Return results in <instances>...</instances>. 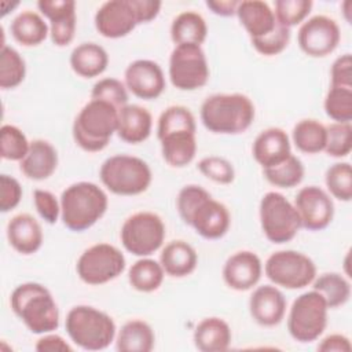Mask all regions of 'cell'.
Instances as JSON below:
<instances>
[{
	"label": "cell",
	"instance_id": "e575fe53",
	"mask_svg": "<svg viewBox=\"0 0 352 352\" xmlns=\"http://www.w3.org/2000/svg\"><path fill=\"white\" fill-rule=\"evenodd\" d=\"M311 285L324 298L329 309L342 307L349 301L351 283L342 274L324 272L316 276Z\"/></svg>",
	"mask_w": 352,
	"mask_h": 352
},
{
	"label": "cell",
	"instance_id": "f5cc1de1",
	"mask_svg": "<svg viewBox=\"0 0 352 352\" xmlns=\"http://www.w3.org/2000/svg\"><path fill=\"white\" fill-rule=\"evenodd\" d=\"M318 351L320 352H351L352 351V344L349 338L344 334L333 333L318 344Z\"/></svg>",
	"mask_w": 352,
	"mask_h": 352
},
{
	"label": "cell",
	"instance_id": "30bf717a",
	"mask_svg": "<svg viewBox=\"0 0 352 352\" xmlns=\"http://www.w3.org/2000/svg\"><path fill=\"white\" fill-rule=\"evenodd\" d=\"M264 274L275 286L297 290L314 282L316 265L311 257L298 250H278L265 260Z\"/></svg>",
	"mask_w": 352,
	"mask_h": 352
},
{
	"label": "cell",
	"instance_id": "5bb4252c",
	"mask_svg": "<svg viewBox=\"0 0 352 352\" xmlns=\"http://www.w3.org/2000/svg\"><path fill=\"white\" fill-rule=\"evenodd\" d=\"M301 227L320 231L330 226L334 217V204L330 194L318 186H305L298 190L293 202Z\"/></svg>",
	"mask_w": 352,
	"mask_h": 352
},
{
	"label": "cell",
	"instance_id": "4316f807",
	"mask_svg": "<svg viewBox=\"0 0 352 352\" xmlns=\"http://www.w3.org/2000/svg\"><path fill=\"white\" fill-rule=\"evenodd\" d=\"M160 264L166 275L172 278H184L195 271L198 265V254L188 242L175 239L162 248Z\"/></svg>",
	"mask_w": 352,
	"mask_h": 352
},
{
	"label": "cell",
	"instance_id": "681fc988",
	"mask_svg": "<svg viewBox=\"0 0 352 352\" xmlns=\"http://www.w3.org/2000/svg\"><path fill=\"white\" fill-rule=\"evenodd\" d=\"M22 186L15 177L6 173L0 175V212L7 213L15 209L22 199Z\"/></svg>",
	"mask_w": 352,
	"mask_h": 352
},
{
	"label": "cell",
	"instance_id": "d590c367",
	"mask_svg": "<svg viewBox=\"0 0 352 352\" xmlns=\"http://www.w3.org/2000/svg\"><path fill=\"white\" fill-rule=\"evenodd\" d=\"M263 175L265 180L275 187L293 188L302 182L305 169L301 160L294 154H290L280 164L263 169Z\"/></svg>",
	"mask_w": 352,
	"mask_h": 352
},
{
	"label": "cell",
	"instance_id": "f1b7e54d",
	"mask_svg": "<svg viewBox=\"0 0 352 352\" xmlns=\"http://www.w3.org/2000/svg\"><path fill=\"white\" fill-rule=\"evenodd\" d=\"M161 154L165 162L172 168H184L192 162L197 154L195 132L182 131L165 135L158 139Z\"/></svg>",
	"mask_w": 352,
	"mask_h": 352
},
{
	"label": "cell",
	"instance_id": "c3c4849f",
	"mask_svg": "<svg viewBox=\"0 0 352 352\" xmlns=\"http://www.w3.org/2000/svg\"><path fill=\"white\" fill-rule=\"evenodd\" d=\"M208 195H210L204 187L198 184H187L180 188L176 198V208L183 223L187 221L188 216L194 210V208Z\"/></svg>",
	"mask_w": 352,
	"mask_h": 352
},
{
	"label": "cell",
	"instance_id": "f546056e",
	"mask_svg": "<svg viewBox=\"0 0 352 352\" xmlns=\"http://www.w3.org/2000/svg\"><path fill=\"white\" fill-rule=\"evenodd\" d=\"M114 341L120 352H150L155 344V334L146 320L131 319L121 326Z\"/></svg>",
	"mask_w": 352,
	"mask_h": 352
},
{
	"label": "cell",
	"instance_id": "e0dca14e",
	"mask_svg": "<svg viewBox=\"0 0 352 352\" xmlns=\"http://www.w3.org/2000/svg\"><path fill=\"white\" fill-rule=\"evenodd\" d=\"M186 224L205 239H220L231 226V214L224 204L208 195L194 208Z\"/></svg>",
	"mask_w": 352,
	"mask_h": 352
},
{
	"label": "cell",
	"instance_id": "44dd1931",
	"mask_svg": "<svg viewBox=\"0 0 352 352\" xmlns=\"http://www.w3.org/2000/svg\"><path fill=\"white\" fill-rule=\"evenodd\" d=\"M252 154L263 169L275 166L292 154L290 138L282 128H267L256 136Z\"/></svg>",
	"mask_w": 352,
	"mask_h": 352
},
{
	"label": "cell",
	"instance_id": "7c38bea8",
	"mask_svg": "<svg viewBox=\"0 0 352 352\" xmlns=\"http://www.w3.org/2000/svg\"><path fill=\"white\" fill-rule=\"evenodd\" d=\"M168 74L172 85L180 91H195L205 87L209 80V65L202 45H175L169 56Z\"/></svg>",
	"mask_w": 352,
	"mask_h": 352
},
{
	"label": "cell",
	"instance_id": "b9f144b4",
	"mask_svg": "<svg viewBox=\"0 0 352 352\" xmlns=\"http://www.w3.org/2000/svg\"><path fill=\"white\" fill-rule=\"evenodd\" d=\"M352 150V125L351 122H331L326 125L327 155L334 158L348 157Z\"/></svg>",
	"mask_w": 352,
	"mask_h": 352
},
{
	"label": "cell",
	"instance_id": "11a10c76",
	"mask_svg": "<svg viewBox=\"0 0 352 352\" xmlns=\"http://www.w3.org/2000/svg\"><path fill=\"white\" fill-rule=\"evenodd\" d=\"M206 7L219 16H234L239 6L238 0H208Z\"/></svg>",
	"mask_w": 352,
	"mask_h": 352
},
{
	"label": "cell",
	"instance_id": "277c9868",
	"mask_svg": "<svg viewBox=\"0 0 352 352\" xmlns=\"http://www.w3.org/2000/svg\"><path fill=\"white\" fill-rule=\"evenodd\" d=\"M118 109L113 104L91 99L74 118L72 133L76 144L88 153H98L107 147L117 133Z\"/></svg>",
	"mask_w": 352,
	"mask_h": 352
},
{
	"label": "cell",
	"instance_id": "83f0119b",
	"mask_svg": "<svg viewBox=\"0 0 352 352\" xmlns=\"http://www.w3.org/2000/svg\"><path fill=\"white\" fill-rule=\"evenodd\" d=\"M69 62L72 70L77 76L82 78H94L107 69L109 54L96 43H81L73 48Z\"/></svg>",
	"mask_w": 352,
	"mask_h": 352
},
{
	"label": "cell",
	"instance_id": "4fadbf2b",
	"mask_svg": "<svg viewBox=\"0 0 352 352\" xmlns=\"http://www.w3.org/2000/svg\"><path fill=\"white\" fill-rule=\"evenodd\" d=\"M341 32L338 23L327 15L307 18L297 33L300 50L312 58L330 55L340 44Z\"/></svg>",
	"mask_w": 352,
	"mask_h": 352
},
{
	"label": "cell",
	"instance_id": "603a6c76",
	"mask_svg": "<svg viewBox=\"0 0 352 352\" xmlns=\"http://www.w3.org/2000/svg\"><path fill=\"white\" fill-rule=\"evenodd\" d=\"M58 151L44 139H34L25 158L19 162L21 172L30 180L41 182L54 175L58 168Z\"/></svg>",
	"mask_w": 352,
	"mask_h": 352
},
{
	"label": "cell",
	"instance_id": "2e32d148",
	"mask_svg": "<svg viewBox=\"0 0 352 352\" xmlns=\"http://www.w3.org/2000/svg\"><path fill=\"white\" fill-rule=\"evenodd\" d=\"M126 89L139 99L153 100L162 95L166 81L161 66L151 59H136L124 72Z\"/></svg>",
	"mask_w": 352,
	"mask_h": 352
},
{
	"label": "cell",
	"instance_id": "ba28073f",
	"mask_svg": "<svg viewBox=\"0 0 352 352\" xmlns=\"http://www.w3.org/2000/svg\"><path fill=\"white\" fill-rule=\"evenodd\" d=\"M327 312L329 307L316 290L312 289L300 294L289 309V334L297 342L316 341L327 326Z\"/></svg>",
	"mask_w": 352,
	"mask_h": 352
},
{
	"label": "cell",
	"instance_id": "836d02e7",
	"mask_svg": "<svg viewBox=\"0 0 352 352\" xmlns=\"http://www.w3.org/2000/svg\"><path fill=\"white\" fill-rule=\"evenodd\" d=\"M292 140L297 150L305 154H318L324 151L326 125L314 118L300 120L292 131Z\"/></svg>",
	"mask_w": 352,
	"mask_h": 352
},
{
	"label": "cell",
	"instance_id": "3957f363",
	"mask_svg": "<svg viewBox=\"0 0 352 352\" xmlns=\"http://www.w3.org/2000/svg\"><path fill=\"white\" fill-rule=\"evenodd\" d=\"M60 220L66 228L81 232L96 224L109 206L107 194L92 182H77L62 191Z\"/></svg>",
	"mask_w": 352,
	"mask_h": 352
},
{
	"label": "cell",
	"instance_id": "9f6ffc18",
	"mask_svg": "<svg viewBox=\"0 0 352 352\" xmlns=\"http://www.w3.org/2000/svg\"><path fill=\"white\" fill-rule=\"evenodd\" d=\"M351 1L349 0H346V1H344V4H342V12H344V15H345V19H346V22L348 23H351V18H349V10H351Z\"/></svg>",
	"mask_w": 352,
	"mask_h": 352
},
{
	"label": "cell",
	"instance_id": "8d00e7d4",
	"mask_svg": "<svg viewBox=\"0 0 352 352\" xmlns=\"http://www.w3.org/2000/svg\"><path fill=\"white\" fill-rule=\"evenodd\" d=\"M26 76V63L22 55L12 47L3 44L0 50V88H16Z\"/></svg>",
	"mask_w": 352,
	"mask_h": 352
},
{
	"label": "cell",
	"instance_id": "ee69618b",
	"mask_svg": "<svg viewBox=\"0 0 352 352\" xmlns=\"http://www.w3.org/2000/svg\"><path fill=\"white\" fill-rule=\"evenodd\" d=\"M91 99L104 100L120 110L128 104V89L118 78L104 77L94 84L91 89Z\"/></svg>",
	"mask_w": 352,
	"mask_h": 352
},
{
	"label": "cell",
	"instance_id": "f35d334b",
	"mask_svg": "<svg viewBox=\"0 0 352 352\" xmlns=\"http://www.w3.org/2000/svg\"><path fill=\"white\" fill-rule=\"evenodd\" d=\"M324 183L330 197L349 202L352 199V168L349 162H336L324 173Z\"/></svg>",
	"mask_w": 352,
	"mask_h": 352
},
{
	"label": "cell",
	"instance_id": "6da1fadb",
	"mask_svg": "<svg viewBox=\"0 0 352 352\" xmlns=\"http://www.w3.org/2000/svg\"><path fill=\"white\" fill-rule=\"evenodd\" d=\"M12 312L33 334L55 331L59 326V308L52 293L41 283L18 285L10 297Z\"/></svg>",
	"mask_w": 352,
	"mask_h": 352
},
{
	"label": "cell",
	"instance_id": "ab89813d",
	"mask_svg": "<svg viewBox=\"0 0 352 352\" xmlns=\"http://www.w3.org/2000/svg\"><path fill=\"white\" fill-rule=\"evenodd\" d=\"M324 113L334 122H351L352 120V88L330 85L324 102Z\"/></svg>",
	"mask_w": 352,
	"mask_h": 352
},
{
	"label": "cell",
	"instance_id": "9a60e30c",
	"mask_svg": "<svg viewBox=\"0 0 352 352\" xmlns=\"http://www.w3.org/2000/svg\"><path fill=\"white\" fill-rule=\"evenodd\" d=\"M95 28L106 38H121L128 36L139 23L132 0H109L96 11Z\"/></svg>",
	"mask_w": 352,
	"mask_h": 352
},
{
	"label": "cell",
	"instance_id": "ffe728a7",
	"mask_svg": "<svg viewBox=\"0 0 352 352\" xmlns=\"http://www.w3.org/2000/svg\"><path fill=\"white\" fill-rule=\"evenodd\" d=\"M285 294L274 285L257 286L249 298V312L252 319L264 327L279 324L286 314Z\"/></svg>",
	"mask_w": 352,
	"mask_h": 352
},
{
	"label": "cell",
	"instance_id": "8fae6325",
	"mask_svg": "<svg viewBox=\"0 0 352 352\" xmlns=\"http://www.w3.org/2000/svg\"><path fill=\"white\" fill-rule=\"evenodd\" d=\"M125 265V256L117 246L99 242L87 248L80 254L76 271L84 283L99 286L118 278L124 272Z\"/></svg>",
	"mask_w": 352,
	"mask_h": 352
},
{
	"label": "cell",
	"instance_id": "db71d44e",
	"mask_svg": "<svg viewBox=\"0 0 352 352\" xmlns=\"http://www.w3.org/2000/svg\"><path fill=\"white\" fill-rule=\"evenodd\" d=\"M139 23H147L155 19L161 11L162 3L158 0H132Z\"/></svg>",
	"mask_w": 352,
	"mask_h": 352
},
{
	"label": "cell",
	"instance_id": "f907efd6",
	"mask_svg": "<svg viewBox=\"0 0 352 352\" xmlns=\"http://www.w3.org/2000/svg\"><path fill=\"white\" fill-rule=\"evenodd\" d=\"M330 85L352 88V56L344 54L338 56L330 69Z\"/></svg>",
	"mask_w": 352,
	"mask_h": 352
},
{
	"label": "cell",
	"instance_id": "7a4b0ae2",
	"mask_svg": "<svg viewBox=\"0 0 352 352\" xmlns=\"http://www.w3.org/2000/svg\"><path fill=\"white\" fill-rule=\"evenodd\" d=\"M256 110L249 96L234 94H214L201 104L199 117L204 126L220 135L245 132L254 121Z\"/></svg>",
	"mask_w": 352,
	"mask_h": 352
},
{
	"label": "cell",
	"instance_id": "816d5d0a",
	"mask_svg": "<svg viewBox=\"0 0 352 352\" xmlns=\"http://www.w3.org/2000/svg\"><path fill=\"white\" fill-rule=\"evenodd\" d=\"M34 349L37 352H72L73 346L62 336L51 331L41 334L34 344Z\"/></svg>",
	"mask_w": 352,
	"mask_h": 352
},
{
	"label": "cell",
	"instance_id": "cb8c5ba5",
	"mask_svg": "<svg viewBox=\"0 0 352 352\" xmlns=\"http://www.w3.org/2000/svg\"><path fill=\"white\" fill-rule=\"evenodd\" d=\"M153 129L151 113L135 103H128L118 110L117 135L129 144H138L148 139Z\"/></svg>",
	"mask_w": 352,
	"mask_h": 352
},
{
	"label": "cell",
	"instance_id": "74e56055",
	"mask_svg": "<svg viewBox=\"0 0 352 352\" xmlns=\"http://www.w3.org/2000/svg\"><path fill=\"white\" fill-rule=\"evenodd\" d=\"M182 131L197 132L195 117L188 107L182 104H172L166 107L158 117L157 138L160 139L165 135Z\"/></svg>",
	"mask_w": 352,
	"mask_h": 352
},
{
	"label": "cell",
	"instance_id": "f6af8a7d",
	"mask_svg": "<svg viewBox=\"0 0 352 352\" xmlns=\"http://www.w3.org/2000/svg\"><path fill=\"white\" fill-rule=\"evenodd\" d=\"M198 170L209 180L219 184H231L235 179V169L232 164L217 155L204 157L198 162Z\"/></svg>",
	"mask_w": 352,
	"mask_h": 352
},
{
	"label": "cell",
	"instance_id": "7dc6e473",
	"mask_svg": "<svg viewBox=\"0 0 352 352\" xmlns=\"http://www.w3.org/2000/svg\"><path fill=\"white\" fill-rule=\"evenodd\" d=\"M33 202L40 217L48 223L55 224L60 217V201L48 190L36 188L33 191Z\"/></svg>",
	"mask_w": 352,
	"mask_h": 352
},
{
	"label": "cell",
	"instance_id": "484cf974",
	"mask_svg": "<svg viewBox=\"0 0 352 352\" xmlns=\"http://www.w3.org/2000/svg\"><path fill=\"white\" fill-rule=\"evenodd\" d=\"M232 331L230 324L219 316L202 319L194 329L192 341L201 352H223L231 345Z\"/></svg>",
	"mask_w": 352,
	"mask_h": 352
},
{
	"label": "cell",
	"instance_id": "d6986e66",
	"mask_svg": "<svg viewBox=\"0 0 352 352\" xmlns=\"http://www.w3.org/2000/svg\"><path fill=\"white\" fill-rule=\"evenodd\" d=\"M221 274L230 289L246 292L258 283L263 275V263L254 252L238 250L226 260Z\"/></svg>",
	"mask_w": 352,
	"mask_h": 352
},
{
	"label": "cell",
	"instance_id": "d6a6232c",
	"mask_svg": "<svg viewBox=\"0 0 352 352\" xmlns=\"http://www.w3.org/2000/svg\"><path fill=\"white\" fill-rule=\"evenodd\" d=\"M165 271L160 261L150 257H140L128 270V282L132 289L140 293H151L161 287Z\"/></svg>",
	"mask_w": 352,
	"mask_h": 352
},
{
	"label": "cell",
	"instance_id": "1f68e13d",
	"mask_svg": "<svg viewBox=\"0 0 352 352\" xmlns=\"http://www.w3.org/2000/svg\"><path fill=\"white\" fill-rule=\"evenodd\" d=\"M208 37V25L204 16L195 11L177 14L170 25V38L175 45L197 44L202 45Z\"/></svg>",
	"mask_w": 352,
	"mask_h": 352
},
{
	"label": "cell",
	"instance_id": "bcb514c9",
	"mask_svg": "<svg viewBox=\"0 0 352 352\" xmlns=\"http://www.w3.org/2000/svg\"><path fill=\"white\" fill-rule=\"evenodd\" d=\"M290 36V29L278 23L271 33L260 38H252L250 43L258 54L264 56H275L289 45Z\"/></svg>",
	"mask_w": 352,
	"mask_h": 352
},
{
	"label": "cell",
	"instance_id": "5b68a950",
	"mask_svg": "<svg viewBox=\"0 0 352 352\" xmlns=\"http://www.w3.org/2000/svg\"><path fill=\"white\" fill-rule=\"evenodd\" d=\"M66 333L73 344L85 351H102L116 340L114 319L91 305L73 307L65 319Z\"/></svg>",
	"mask_w": 352,
	"mask_h": 352
},
{
	"label": "cell",
	"instance_id": "9c48e42d",
	"mask_svg": "<svg viewBox=\"0 0 352 352\" xmlns=\"http://www.w3.org/2000/svg\"><path fill=\"white\" fill-rule=\"evenodd\" d=\"M166 230L162 219L148 210L131 214L121 226L120 239L126 252L138 257L155 253L165 241Z\"/></svg>",
	"mask_w": 352,
	"mask_h": 352
},
{
	"label": "cell",
	"instance_id": "4dcf8cb0",
	"mask_svg": "<svg viewBox=\"0 0 352 352\" xmlns=\"http://www.w3.org/2000/svg\"><path fill=\"white\" fill-rule=\"evenodd\" d=\"M11 36L23 47L40 45L50 36V26L41 14L25 10L11 22Z\"/></svg>",
	"mask_w": 352,
	"mask_h": 352
},
{
	"label": "cell",
	"instance_id": "52a82bcc",
	"mask_svg": "<svg viewBox=\"0 0 352 352\" xmlns=\"http://www.w3.org/2000/svg\"><path fill=\"white\" fill-rule=\"evenodd\" d=\"M258 217L265 238L276 245L290 242L302 228L294 205L278 191H268L261 197Z\"/></svg>",
	"mask_w": 352,
	"mask_h": 352
},
{
	"label": "cell",
	"instance_id": "7bdbcfd3",
	"mask_svg": "<svg viewBox=\"0 0 352 352\" xmlns=\"http://www.w3.org/2000/svg\"><path fill=\"white\" fill-rule=\"evenodd\" d=\"M312 6L311 0H276L274 14L279 25L292 29L308 18Z\"/></svg>",
	"mask_w": 352,
	"mask_h": 352
},
{
	"label": "cell",
	"instance_id": "60d3db41",
	"mask_svg": "<svg viewBox=\"0 0 352 352\" xmlns=\"http://www.w3.org/2000/svg\"><path fill=\"white\" fill-rule=\"evenodd\" d=\"M30 142L15 125L4 124L0 128V155L6 161L21 162L28 154Z\"/></svg>",
	"mask_w": 352,
	"mask_h": 352
},
{
	"label": "cell",
	"instance_id": "d4e9b609",
	"mask_svg": "<svg viewBox=\"0 0 352 352\" xmlns=\"http://www.w3.org/2000/svg\"><path fill=\"white\" fill-rule=\"evenodd\" d=\"M235 15L249 34L250 40L267 36L278 25L274 10L268 6V3L261 0L239 1Z\"/></svg>",
	"mask_w": 352,
	"mask_h": 352
},
{
	"label": "cell",
	"instance_id": "7402d4cb",
	"mask_svg": "<svg viewBox=\"0 0 352 352\" xmlns=\"http://www.w3.org/2000/svg\"><path fill=\"white\" fill-rule=\"evenodd\" d=\"M7 239L15 252L23 256L33 254L40 250L44 241L41 224L29 213H18L7 223Z\"/></svg>",
	"mask_w": 352,
	"mask_h": 352
},
{
	"label": "cell",
	"instance_id": "8992f818",
	"mask_svg": "<svg viewBox=\"0 0 352 352\" xmlns=\"http://www.w3.org/2000/svg\"><path fill=\"white\" fill-rule=\"evenodd\" d=\"M99 177L110 192L131 197L147 191L153 173L144 160L129 154H116L103 161Z\"/></svg>",
	"mask_w": 352,
	"mask_h": 352
},
{
	"label": "cell",
	"instance_id": "ac0fdd59",
	"mask_svg": "<svg viewBox=\"0 0 352 352\" xmlns=\"http://www.w3.org/2000/svg\"><path fill=\"white\" fill-rule=\"evenodd\" d=\"M40 14L48 19L50 37L54 45H69L76 34L77 15L73 0H40L37 1Z\"/></svg>",
	"mask_w": 352,
	"mask_h": 352
}]
</instances>
